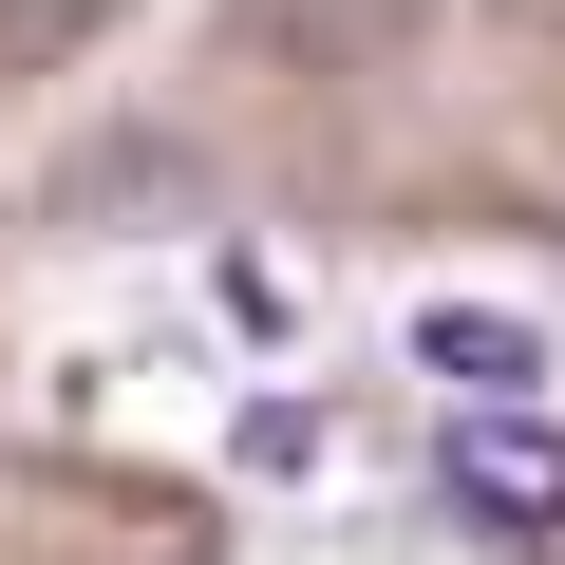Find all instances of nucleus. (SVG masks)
I'll return each instance as SVG.
<instances>
[{
    "mask_svg": "<svg viewBox=\"0 0 565 565\" xmlns=\"http://www.w3.org/2000/svg\"><path fill=\"white\" fill-rule=\"evenodd\" d=\"M321 452H340V415H321V396H302V377H264V396H245V415H226V471H245V490H302V471H321Z\"/></svg>",
    "mask_w": 565,
    "mask_h": 565,
    "instance_id": "obj_3",
    "label": "nucleus"
},
{
    "mask_svg": "<svg viewBox=\"0 0 565 565\" xmlns=\"http://www.w3.org/2000/svg\"><path fill=\"white\" fill-rule=\"evenodd\" d=\"M415 377H434L452 415H527V377H546V340H527L509 302H415Z\"/></svg>",
    "mask_w": 565,
    "mask_h": 565,
    "instance_id": "obj_2",
    "label": "nucleus"
},
{
    "mask_svg": "<svg viewBox=\"0 0 565 565\" xmlns=\"http://www.w3.org/2000/svg\"><path fill=\"white\" fill-rule=\"evenodd\" d=\"M434 490H452V527L565 546V434H546V415H452V434H434Z\"/></svg>",
    "mask_w": 565,
    "mask_h": 565,
    "instance_id": "obj_1",
    "label": "nucleus"
}]
</instances>
